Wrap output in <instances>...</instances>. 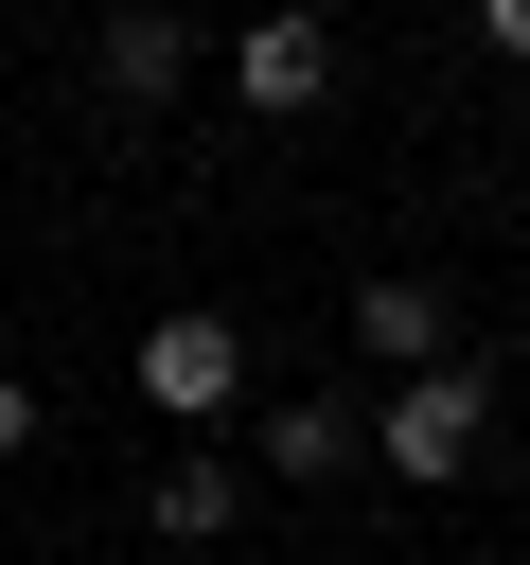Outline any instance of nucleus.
I'll list each match as a JSON object with an SVG mask.
<instances>
[{"label": "nucleus", "instance_id": "f257e3e1", "mask_svg": "<svg viewBox=\"0 0 530 565\" xmlns=\"http://www.w3.org/2000/svg\"><path fill=\"white\" fill-rule=\"evenodd\" d=\"M371 459H389V477H477V459H495V371H477V353L406 371V388L371 406Z\"/></svg>", "mask_w": 530, "mask_h": 565}, {"label": "nucleus", "instance_id": "f03ea898", "mask_svg": "<svg viewBox=\"0 0 530 565\" xmlns=\"http://www.w3.org/2000/svg\"><path fill=\"white\" fill-rule=\"evenodd\" d=\"M141 406H159V424H230V406H247V335H230L212 300L141 318Z\"/></svg>", "mask_w": 530, "mask_h": 565}, {"label": "nucleus", "instance_id": "7ed1b4c3", "mask_svg": "<svg viewBox=\"0 0 530 565\" xmlns=\"http://www.w3.org/2000/svg\"><path fill=\"white\" fill-rule=\"evenodd\" d=\"M230 88H247L265 124H300V106H336V18H300V0H265V18L230 35Z\"/></svg>", "mask_w": 530, "mask_h": 565}, {"label": "nucleus", "instance_id": "20e7f679", "mask_svg": "<svg viewBox=\"0 0 530 565\" xmlns=\"http://www.w3.org/2000/svg\"><path fill=\"white\" fill-rule=\"evenodd\" d=\"M194 88V0H106V106H177Z\"/></svg>", "mask_w": 530, "mask_h": 565}, {"label": "nucleus", "instance_id": "39448f33", "mask_svg": "<svg viewBox=\"0 0 530 565\" xmlns=\"http://www.w3.org/2000/svg\"><path fill=\"white\" fill-rule=\"evenodd\" d=\"M353 441H371V406H336V388H300V406H265V424H247V459H265V477H300V494H318V477H353Z\"/></svg>", "mask_w": 530, "mask_h": 565}, {"label": "nucleus", "instance_id": "423d86ee", "mask_svg": "<svg viewBox=\"0 0 530 565\" xmlns=\"http://www.w3.org/2000/svg\"><path fill=\"white\" fill-rule=\"evenodd\" d=\"M141 512H159V530H177V547H230V512H247V459H230V441H177V459H159V494H141Z\"/></svg>", "mask_w": 530, "mask_h": 565}, {"label": "nucleus", "instance_id": "0eeeda50", "mask_svg": "<svg viewBox=\"0 0 530 565\" xmlns=\"http://www.w3.org/2000/svg\"><path fill=\"white\" fill-rule=\"evenodd\" d=\"M353 335H371L389 371H442V353H459V318H442V282H353Z\"/></svg>", "mask_w": 530, "mask_h": 565}, {"label": "nucleus", "instance_id": "6e6552de", "mask_svg": "<svg viewBox=\"0 0 530 565\" xmlns=\"http://www.w3.org/2000/svg\"><path fill=\"white\" fill-rule=\"evenodd\" d=\"M0 459H35V388L18 371H0Z\"/></svg>", "mask_w": 530, "mask_h": 565}, {"label": "nucleus", "instance_id": "1a4fd4ad", "mask_svg": "<svg viewBox=\"0 0 530 565\" xmlns=\"http://www.w3.org/2000/svg\"><path fill=\"white\" fill-rule=\"evenodd\" d=\"M477 35H495V53H512V71H530V0H477Z\"/></svg>", "mask_w": 530, "mask_h": 565}]
</instances>
